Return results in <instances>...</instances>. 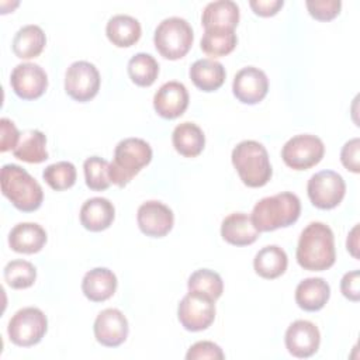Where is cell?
<instances>
[{
	"mask_svg": "<svg viewBox=\"0 0 360 360\" xmlns=\"http://www.w3.org/2000/svg\"><path fill=\"white\" fill-rule=\"evenodd\" d=\"M284 342L290 354L298 359H307L318 352L321 333L315 323L298 319L287 328Z\"/></svg>",
	"mask_w": 360,
	"mask_h": 360,
	"instance_id": "cell-15",
	"label": "cell"
},
{
	"mask_svg": "<svg viewBox=\"0 0 360 360\" xmlns=\"http://www.w3.org/2000/svg\"><path fill=\"white\" fill-rule=\"evenodd\" d=\"M98 90L100 73L93 63L77 60L68 68L65 75V91L70 98L86 103L94 98Z\"/></svg>",
	"mask_w": 360,
	"mask_h": 360,
	"instance_id": "cell-11",
	"label": "cell"
},
{
	"mask_svg": "<svg viewBox=\"0 0 360 360\" xmlns=\"http://www.w3.org/2000/svg\"><path fill=\"white\" fill-rule=\"evenodd\" d=\"M359 225H354V228L350 231V233L347 235V242H346V246H347V250L350 252V255L356 259H359V253H357V249H359Z\"/></svg>",
	"mask_w": 360,
	"mask_h": 360,
	"instance_id": "cell-42",
	"label": "cell"
},
{
	"mask_svg": "<svg viewBox=\"0 0 360 360\" xmlns=\"http://www.w3.org/2000/svg\"><path fill=\"white\" fill-rule=\"evenodd\" d=\"M48 330L45 314L35 307L18 309L10 319L7 333L10 340L21 347H30L42 340Z\"/></svg>",
	"mask_w": 360,
	"mask_h": 360,
	"instance_id": "cell-7",
	"label": "cell"
},
{
	"mask_svg": "<svg viewBox=\"0 0 360 360\" xmlns=\"http://www.w3.org/2000/svg\"><path fill=\"white\" fill-rule=\"evenodd\" d=\"M13 91L22 100L39 98L48 87V76L45 70L32 62L17 65L10 76Z\"/></svg>",
	"mask_w": 360,
	"mask_h": 360,
	"instance_id": "cell-12",
	"label": "cell"
},
{
	"mask_svg": "<svg viewBox=\"0 0 360 360\" xmlns=\"http://www.w3.org/2000/svg\"><path fill=\"white\" fill-rule=\"evenodd\" d=\"M45 243L46 232L35 222H20L8 233V245L17 253H37Z\"/></svg>",
	"mask_w": 360,
	"mask_h": 360,
	"instance_id": "cell-21",
	"label": "cell"
},
{
	"mask_svg": "<svg viewBox=\"0 0 360 360\" xmlns=\"http://www.w3.org/2000/svg\"><path fill=\"white\" fill-rule=\"evenodd\" d=\"M117 285V276L107 267L91 269L82 280V291L84 297L93 302H103L111 298Z\"/></svg>",
	"mask_w": 360,
	"mask_h": 360,
	"instance_id": "cell-20",
	"label": "cell"
},
{
	"mask_svg": "<svg viewBox=\"0 0 360 360\" xmlns=\"http://www.w3.org/2000/svg\"><path fill=\"white\" fill-rule=\"evenodd\" d=\"M300 214V198L290 191H283L259 200L250 218L259 232H270L295 224Z\"/></svg>",
	"mask_w": 360,
	"mask_h": 360,
	"instance_id": "cell-2",
	"label": "cell"
},
{
	"mask_svg": "<svg viewBox=\"0 0 360 360\" xmlns=\"http://www.w3.org/2000/svg\"><path fill=\"white\" fill-rule=\"evenodd\" d=\"M177 318L186 330H204L215 319V301L204 294L188 291L179 302Z\"/></svg>",
	"mask_w": 360,
	"mask_h": 360,
	"instance_id": "cell-10",
	"label": "cell"
},
{
	"mask_svg": "<svg viewBox=\"0 0 360 360\" xmlns=\"http://www.w3.org/2000/svg\"><path fill=\"white\" fill-rule=\"evenodd\" d=\"M288 266L287 253L277 245H269L262 248L255 259H253V269L255 271L267 280H273L284 274Z\"/></svg>",
	"mask_w": 360,
	"mask_h": 360,
	"instance_id": "cell-27",
	"label": "cell"
},
{
	"mask_svg": "<svg viewBox=\"0 0 360 360\" xmlns=\"http://www.w3.org/2000/svg\"><path fill=\"white\" fill-rule=\"evenodd\" d=\"M136 222L142 233L150 238L166 236L174 224L173 211L160 201H146L141 204L136 214Z\"/></svg>",
	"mask_w": 360,
	"mask_h": 360,
	"instance_id": "cell-13",
	"label": "cell"
},
{
	"mask_svg": "<svg viewBox=\"0 0 360 360\" xmlns=\"http://www.w3.org/2000/svg\"><path fill=\"white\" fill-rule=\"evenodd\" d=\"M188 291L204 294L217 301L224 291V283L221 276L210 269H198L188 277Z\"/></svg>",
	"mask_w": 360,
	"mask_h": 360,
	"instance_id": "cell-32",
	"label": "cell"
},
{
	"mask_svg": "<svg viewBox=\"0 0 360 360\" xmlns=\"http://www.w3.org/2000/svg\"><path fill=\"white\" fill-rule=\"evenodd\" d=\"M0 129H1V145L0 150L7 152V150H14L20 141V132L15 127V124L8 120V118H1L0 120Z\"/></svg>",
	"mask_w": 360,
	"mask_h": 360,
	"instance_id": "cell-39",
	"label": "cell"
},
{
	"mask_svg": "<svg viewBox=\"0 0 360 360\" xmlns=\"http://www.w3.org/2000/svg\"><path fill=\"white\" fill-rule=\"evenodd\" d=\"M330 297L329 284L321 277H308L295 288L297 305L308 312L322 309Z\"/></svg>",
	"mask_w": 360,
	"mask_h": 360,
	"instance_id": "cell-22",
	"label": "cell"
},
{
	"mask_svg": "<svg viewBox=\"0 0 360 360\" xmlns=\"http://www.w3.org/2000/svg\"><path fill=\"white\" fill-rule=\"evenodd\" d=\"M76 167L73 163L62 160L46 166L42 172V177L46 184L55 191H63L70 188L76 183Z\"/></svg>",
	"mask_w": 360,
	"mask_h": 360,
	"instance_id": "cell-34",
	"label": "cell"
},
{
	"mask_svg": "<svg viewBox=\"0 0 360 360\" xmlns=\"http://www.w3.org/2000/svg\"><path fill=\"white\" fill-rule=\"evenodd\" d=\"M105 34L112 45L118 48H128L139 41L142 30L136 18L127 14H117L108 20Z\"/></svg>",
	"mask_w": 360,
	"mask_h": 360,
	"instance_id": "cell-25",
	"label": "cell"
},
{
	"mask_svg": "<svg viewBox=\"0 0 360 360\" xmlns=\"http://www.w3.org/2000/svg\"><path fill=\"white\" fill-rule=\"evenodd\" d=\"M340 291L350 301L357 302L360 300V271L359 270H352L342 277Z\"/></svg>",
	"mask_w": 360,
	"mask_h": 360,
	"instance_id": "cell-40",
	"label": "cell"
},
{
	"mask_svg": "<svg viewBox=\"0 0 360 360\" xmlns=\"http://www.w3.org/2000/svg\"><path fill=\"white\" fill-rule=\"evenodd\" d=\"M191 25L180 17L165 18L155 30L153 42L156 51L169 60H177L187 55L193 45Z\"/></svg>",
	"mask_w": 360,
	"mask_h": 360,
	"instance_id": "cell-6",
	"label": "cell"
},
{
	"mask_svg": "<svg viewBox=\"0 0 360 360\" xmlns=\"http://www.w3.org/2000/svg\"><path fill=\"white\" fill-rule=\"evenodd\" d=\"M128 75L136 86L149 87L158 79L159 63L149 53H135L128 62Z\"/></svg>",
	"mask_w": 360,
	"mask_h": 360,
	"instance_id": "cell-31",
	"label": "cell"
},
{
	"mask_svg": "<svg viewBox=\"0 0 360 360\" xmlns=\"http://www.w3.org/2000/svg\"><path fill=\"white\" fill-rule=\"evenodd\" d=\"M260 232L252 222L250 215L245 212H233L224 218L221 224V236L233 246H248L256 242Z\"/></svg>",
	"mask_w": 360,
	"mask_h": 360,
	"instance_id": "cell-18",
	"label": "cell"
},
{
	"mask_svg": "<svg viewBox=\"0 0 360 360\" xmlns=\"http://www.w3.org/2000/svg\"><path fill=\"white\" fill-rule=\"evenodd\" d=\"M359 152H360V139L359 138H353V139L347 141L340 150V162L352 173L360 172Z\"/></svg>",
	"mask_w": 360,
	"mask_h": 360,
	"instance_id": "cell-38",
	"label": "cell"
},
{
	"mask_svg": "<svg viewBox=\"0 0 360 360\" xmlns=\"http://www.w3.org/2000/svg\"><path fill=\"white\" fill-rule=\"evenodd\" d=\"M37 269L27 260H11L4 267V280L14 290L28 288L35 283Z\"/></svg>",
	"mask_w": 360,
	"mask_h": 360,
	"instance_id": "cell-33",
	"label": "cell"
},
{
	"mask_svg": "<svg viewBox=\"0 0 360 360\" xmlns=\"http://www.w3.org/2000/svg\"><path fill=\"white\" fill-rule=\"evenodd\" d=\"M231 159L245 186L256 188L269 183L273 170L269 153L260 142L252 139L239 142L233 148Z\"/></svg>",
	"mask_w": 360,
	"mask_h": 360,
	"instance_id": "cell-4",
	"label": "cell"
},
{
	"mask_svg": "<svg viewBox=\"0 0 360 360\" xmlns=\"http://www.w3.org/2000/svg\"><path fill=\"white\" fill-rule=\"evenodd\" d=\"M323 155V142L311 134H300L290 138L281 149L284 163L292 170L311 169L322 160Z\"/></svg>",
	"mask_w": 360,
	"mask_h": 360,
	"instance_id": "cell-8",
	"label": "cell"
},
{
	"mask_svg": "<svg viewBox=\"0 0 360 360\" xmlns=\"http://www.w3.org/2000/svg\"><path fill=\"white\" fill-rule=\"evenodd\" d=\"M232 91L240 103L249 105L257 104L269 91V79L259 68L246 66L235 75Z\"/></svg>",
	"mask_w": 360,
	"mask_h": 360,
	"instance_id": "cell-16",
	"label": "cell"
},
{
	"mask_svg": "<svg viewBox=\"0 0 360 360\" xmlns=\"http://www.w3.org/2000/svg\"><path fill=\"white\" fill-rule=\"evenodd\" d=\"M13 155L27 163H42L48 159L46 136L39 129H28L20 135Z\"/></svg>",
	"mask_w": 360,
	"mask_h": 360,
	"instance_id": "cell-29",
	"label": "cell"
},
{
	"mask_svg": "<svg viewBox=\"0 0 360 360\" xmlns=\"http://www.w3.org/2000/svg\"><path fill=\"white\" fill-rule=\"evenodd\" d=\"M152 160L150 145L141 138L120 141L110 163V180L118 187H125Z\"/></svg>",
	"mask_w": 360,
	"mask_h": 360,
	"instance_id": "cell-5",
	"label": "cell"
},
{
	"mask_svg": "<svg viewBox=\"0 0 360 360\" xmlns=\"http://www.w3.org/2000/svg\"><path fill=\"white\" fill-rule=\"evenodd\" d=\"M96 340L105 347H117L122 345L129 332L125 315L117 308L103 309L93 325Z\"/></svg>",
	"mask_w": 360,
	"mask_h": 360,
	"instance_id": "cell-14",
	"label": "cell"
},
{
	"mask_svg": "<svg viewBox=\"0 0 360 360\" xmlns=\"http://www.w3.org/2000/svg\"><path fill=\"white\" fill-rule=\"evenodd\" d=\"M225 68L221 62L210 58L195 60L190 68V79L194 86L202 91H215L225 82Z\"/></svg>",
	"mask_w": 360,
	"mask_h": 360,
	"instance_id": "cell-24",
	"label": "cell"
},
{
	"mask_svg": "<svg viewBox=\"0 0 360 360\" xmlns=\"http://www.w3.org/2000/svg\"><path fill=\"white\" fill-rule=\"evenodd\" d=\"M1 193L8 201L22 212L37 211L44 200L39 183L21 166L7 163L0 173Z\"/></svg>",
	"mask_w": 360,
	"mask_h": 360,
	"instance_id": "cell-3",
	"label": "cell"
},
{
	"mask_svg": "<svg viewBox=\"0 0 360 360\" xmlns=\"http://www.w3.org/2000/svg\"><path fill=\"white\" fill-rule=\"evenodd\" d=\"M172 142L176 152L181 156L195 158L205 146V135L197 124L186 121L173 129Z\"/></svg>",
	"mask_w": 360,
	"mask_h": 360,
	"instance_id": "cell-26",
	"label": "cell"
},
{
	"mask_svg": "<svg viewBox=\"0 0 360 360\" xmlns=\"http://www.w3.org/2000/svg\"><path fill=\"white\" fill-rule=\"evenodd\" d=\"M239 22V7L231 0L211 1L205 6L201 24L204 30H235Z\"/></svg>",
	"mask_w": 360,
	"mask_h": 360,
	"instance_id": "cell-23",
	"label": "cell"
},
{
	"mask_svg": "<svg viewBox=\"0 0 360 360\" xmlns=\"http://www.w3.org/2000/svg\"><path fill=\"white\" fill-rule=\"evenodd\" d=\"M295 256L304 270L323 271L332 267L336 260L332 229L323 222L308 224L300 235Z\"/></svg>",
	"mask_w": 360,
	"mask_h": 360,
	"instance_id": "cell-1",
	"label": "cell"
},
{
	"mask_svg": "<svg viewBox=\"0 0 360 360\" xmlns=\"http://www.w3.org/2000/svg\"><path fill=\"white\" fill-rule=\"evenodd\" d=\"M188 107V91L180 82H166L153 96L155 111L166 120H174Z\"/></svg>",
	"mask_w": 360,
	"mask_h": 360,
	"instance_id": "cell-17",
	"label": "cell"
},
{
	"mask_svg": "<svg viewBox=\"0 0 360 360\" xmlns=\"http://www.w3.org/2000/svg\"><path fill=\"white\" fill-rule=\"evenodd\" d=\"M115 208L112 202L104 197H93L83 202L80 208V224L91 232H101L112 224Z\"/></svg>",
	"mask_w": 360,
	"mask_h": 360,
	"instance_id": "cell-19",
	"label": "cell"
},
{
	"mask_svg": "<svg viewBox=\"0 0 360 360\" xmlns=\"http://www.w3.org/2000/svg\"><path fill=\"white\" fill-rule=\"evenodd\" d=\"M238 44L235 30H204L201 38V49L212 58H219L231 53Z\"/></svg>",
	"mask_w": 360,
	"mask_h": 360,
	"instance_id": "cell-30",
	"label": "cell"
},
{
	"mask_svg": "<svg viewBox=\"0 0 360 360\" xmlns=\"http://www.w3.org/2000/svg\"><path fill=\"white\" fill-rule=\"evenodd\" d=\"M308 13L318 21H330L339 15L342 1L339 0H308L305 3Z\"/></svg>",
	"mask_w": 360,
	"mask_h": 360,
	"instance_id": "cell-36",
	"label": "cell"
},
{
	"mask_svg": "<svg viewBox=\"0 0 360 360\" xmlns=\"http://www.w3.org/2000/svg\"><path fill=\"white\" fill-rule=\"evenodd\" d=\"M307 193L314 207L319 210H332L342 202L346 193V183L339 173L333 170H321L309 177Z\"/></svg>",
	"mask_w": 360,
	"mask_h": 360,
	"instance_id": "cell-9",
	"label": "cell"
},
{
	"mask_svg": "<svg viewBox=\"0 0 360 360\" xmlns=\"http://www.w3.org/2000/svg\"><path fill=\"white\" fill-rule=\"evenodd\" d=\"M110 163L98 156H90L83 163L86 186L93 191L107 190L111 184Z\"/></svg>",
	"mask_w": 360,
	"mask_h": 360,
	"instance_id": "cell-35",
	"label": "cell"
},
{
	"mask_svg": "<svg viewBox=\"0 0 360 360\" xmlns=\"http://www.w3.org/2000/svg\"><path fill=\"white\" fill-rule=\"evenodd\" d=\"M46 37L41 27L28 24L21 27L13 38V52L20 59L37 58L45 48Z\"/></svg>",
	"mask_w": 360,
	"mask_h": 360,
	"instance_id": "cell-28",
	"label": "cell"
},
{
	"mask_svg": "<svg viewBox=\"0 0 360 360\" xmlns=\"http://www.w3.org/2000/svg\"><path fill=\"white\" fill-rule=\"evenodd\" d=\"M283 0H252L249 1L250 8L255 14L260 17H271L278 13V10L283 7Z\"/></svg>",
	"mask_w": 360,
	"mask_h": 360,
	"instance_id": "cell-41",
	"label": "cell"
},
{
	"mask_svg": "<svg viewBox=\"0 0 360 360\" xmlns=\"http://www.w3.org/2000/svg\"><path fill=\"white\" fill-rule=\"evenodd\" d=\"M225 357L222 349L210 340H200L190 346L188 352L186 353L187 360H201V359H212V360H222Z\"/></svg>",
	"mask_w": 360,
	"mask_h": 360,
	"instance_id": "cell-37",
	"label": "cell"
}]
</instances>
